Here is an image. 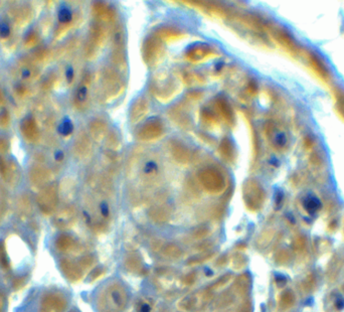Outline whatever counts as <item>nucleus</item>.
Returning a JSON list of instances; mask_svg holds the SVG:
<instances>
[{
  "label": "nucleus",
  "mask_w": 344,
  "mask_h": 312,
  "mask_svg": "<svg viewBox=\"0 0 344 312\" xmlns=\"http://www.w3.org/2000/svg\"><path fill=\"white\" fill-rule=\"evenodd\" d=\"M2 308H3V298L0 293V312H2Z\"/></svg>",
  "instance_id": "obj_44"
},
{
  "label": "nucleus",
  "mask_w": 344,
  "mask_h": 312,
  "mask_svg": "<svg viewBox=\"0 0 344 312\" xmlns=\"http://www.w3.org/2000/svg\"><path fill=\"white\" fill-rule=\"evenodd\" d=\"M251 288V277L249 274H241L233 283L232 290L238 296H244Z\"/></svg>",
  "instance_id": "obj_14"
},
{
  "label": "nucleus",
  "mask_w": 344,
  "mask_h": 312,
  "mask_svg": "<svg viewBox=\"0 0 344 312\" xmlns=\"http://www.w3.org/2000/svg\"><path fill=\"white\" fill-rule=\"evenodd\" d=\"M74 131V124L73 121H71L70 119L66 118L64 119L61 124L59 125V133L63 136V137H69Z\"/></svg>",
  "instance_id": "obj_22"
},
{
  "label": "nucleus",
  "mask_w": 344,
  "mask_h": 312,
  "mask_svg": "<svg viewBox=\"0 0 344 312\" xmlns=\"http://www.w3.org/2000/svg\"><path fill=\"white\" fill-rule=\"evenodd\" d=\"M60 267L65 277L70 282L75 283V282H79L83 278V275H84L83 269L81 268L79 264L74 263V261L70 260V259H62L60 262Z\"/></svg>",
  "instance_id": "obj_9"
},
{
  "label": "nucleus",
  "mask_w": 344,
  "mask_h": 312,
  "mask_svg": "<svg viewBox=\"0 0 344 312\" xmlns=\"http://www.w3.org/2000/svg\"><path fill=\"white\" fill-rule=\"evenodd\" d=\"M139 312H150V306L148 304H143Z\"/></svg>",
  "instance_id": "obj_42"
},
{
  "label": "nucleus",
  "mask_w": 344,
  "mask_h": 312,
  "mask_svg": "<svg viewBox=\"0 0 344 312\" xmlns=\"http://www.w3.org/2000/svg\"><path fill=\"white\" fill-rule=\"evenodd\" d=\"M127 304L128 294L120 283H110L99 292L97 298L99 312H122Z\"/></svg>",
  "instance_id": "obj_1"
},
{
  "label": "nucleus",
  "mask_w": 344,
  "mask_h": 312,
  "mask_svg": "<svg viewBox=\"0 0 344 312\" xmlns=\"http://www.w3.org/2000/svg\"><path fill=\"white\" fill-rule=\"evenodd\" d=\"M51 178L50 171L43 165H34L29 170V180L35 187H45Z\"/></svg>",
  "instance_id": "obj_10"
},
{
  "label": "nucleus",
  "mask_w": 344,
  "mask_h": 312,
  "mask_svg": "<svg viewBox=\"0 0 344 312\" xmlns=\"http://www.w3.org/2000/svg\"><path fill=\"white\" fill-rule=\"evenodd\" d=\"M162 133V125L159 121H150L141 131V135L144 139H154Z\"/></svg>",
  "instance_id": "obj_15"
},
{
  "label": "nucleus",
  "mask_w": 344,
  "mask_h": 312,
  "mask_svg": "<svg viewBox=\"0 0 344 312\" xmlns=\"http://www.w3.org/2000/svg\"><path fill=\"white\" fill-rule=\"evenodd\" d=\"M74 79V69L72 67L68 68L67 70V80L69 81V83H71Z\"/></svg>",
  "instance_id": "obj_40"
},
{
  "label": "nucleus",
  "mask_w": 344,
  "mask_h": 312,
  "mask_svg": "<svg viewBox=\"0 0 344 312\" xmlns=\"http://www.w3.org/2000/svg\"><path fill=\"white\" fill-rule=\"evenodd\" d=\"M139 106L140 107H138V104L136 102L133 107V113L131 114L133 117V120L141 119V117L144 116L147 111V104L143 100H139Z\"/></svg>",
  "instance_id": "obj_23"
},
{
  "label": "nucleus",
  "mask_w": 344,
  "mask_h": 312,
  "mask_svg": "<svg viewBox=\"0 0 344 312\" xmlns=\"http://www.w3.org/2000/svg\"><path fill=\"white\" fill-rule=\"evenodd\" d=\"M233 279V275L230 274V273H226L224 274L223 276H221L220 279H218L212 286H211V289L209 290H214V291H218V290H221L223 287L226 286Z\"/></svg>",
  "instance_id": "obj_24"
},
{
  "label": "nucleus",
  "mask_w": 344,
  "mask_h": 312,
  "mask_svg": "<svg viewBox=\"0 0 344 312\" xmlns=\"http://www.w3.org/2000/svg\"><path fill=\"white\" fill-rule=\"evenodd\" d=\"M232 268L235 270H241L242 268L245 267L246 265V259L243 255L241 254H236L233 258H232V262H231Z\"/></svg>",
  "instance_id": "obj_29"
},
{
  "label": "nucleus",
  "mask_w": 344,
  "mask_h": 312,
  "mask_svg": "<svg viewBox=\"0 0 344 312\" xmlns=\"http://www.w3.org/2000/svg\"><path fill=\"white\" fill-rule=\"evenodd\" d=\"M41 56H44V49L41 50ZM37 59H40V52H37ZM41 60H43V57H41Z\"/></svg>",
  "instance_id": "obj_45"
},
{
  "label": "nucleus",
  "mask_w": 344,
  "mask_h": 312,
  "mask_svg": "<svg viewBox=\"0 0 344 312\" xmlns=\"http://www.w3.org/2000/svg\"><path fill=\"white\" fill-rule=\"evenodd\" d=\"M103 274H104V269H103L102 267L95 268V269L92 271V273H91V280H92V281L97 280V279L100 278Z\"/></svg>",
  "instance_id": "obj_37"
},
{
  "label": "nucleus",
  "mask_w": 344,
  "mask_h": 312,
  "mask_svg": "<svg viewBox=\"0 0 344 312\" xmlns=\"http://www.w3.org/2000/svg\"><path fill=\"white\" fill-rule=\"evenodd\" d=\"M237 312H252V305L250 302H245L242 304Z\"/></svg>",
  "instance_id": "obj_39"
},
{
  "label": "nucleus",
  "mask_w": 344,
  "mask_h": 312,
  "mask_svg": "<svg viewBox=\"0 0 344 312\" xmlns=\"http://www.w3.org/2000/svg\"><path fill=\"white\" fill-rule=\"evenodd\" d=\"M68 306L66 296L56 291L47 293L41 301L39 312H64Z\"/></svg>",
  "instance_id": "obj_5"
},
{
  "label": "nucleus",
  "mask_w": 344,
  "mask_h": 312,
  "mask_svg": "<svg viewBox=\"0 0 344 312\" xmlns=\"http://www.w3.org/2000/svg\"><path fill=\"white\" fill-rule=\"evenodd\" d=\"M234 297L231 293H223L215 301V307L218 309L228 307L233 304Z\"/></svg>",
  "instance_id": "obj_21"
},
{
  "label": "nucleus",
  "mask_w": 344,
  "mask_h": 312,
  "mask_svg": "<svg viewBox=\"0 0 344 312\" xmlns=\"http://www.w3.org/2000/svg\"><path fill=\"white\" fill-rule=\"evenodd\" d=\"M77 209L73 206L62 208L54 217L53 224L61 230H67L74 226L77 222Z\"/></svg>",
  "instance_id": "obj_6"
},
{
  "label": "nucleus",
  "mask_w": 344,
  "mask_h": 312,
  "mask_svg": "<svg viewBox=\"0 0 344 312\" xmlns=\"http://www.w3.org/2000/svg\"><path fill=\"white\" fill-rule=\"evenodd\" d=\"M161 251L166 258L171 260H177L183 255L182 249L174 243H166L165 245H163Z\"/></svg>",
  "instance_id": "obj_17"
},
{
  "label": "nucleus",
  "mask_w": 344,
  "mask_h": 312,
  "mask_svg": "<svg viewBox=\"0 0 344 312\" xmlns=\"http://www.w3.org/2000/svg\"><path fill=\"white\" fill-rule=\"evenodd\" d=\"M99 208H100V212L102 215L103 218H109L110 216V208H109V206L106 202H103L100 206H99Z\"/></svg>",
  "instance_id": "obj_36"
},
{
  "label": "nucleus",
  "mask_w": 344,
  "mask_h": 312,
  "mask_svg": "<svg viewBox=\"0 0 344 312\" xmlns=\"http://www.w3.org/2000/svg\"><path fill=\"white\" fill-rule=\"evenodd\" d=\"M58 20L61 26H69L73 21V11L67 6H63L58 13Z\"/></svg>",
  "instance_id": "obj_20"
},
{
  "label": "nucleus",
  "mask_w": 344,
  "mask_h": 312,
  "mask_svg": "<svg viewBox=\"0 0 344 312\" xmlns=\"http://www.w3.org/2000/svg\"><path fill=\"white\" fill-rule=\"evenodd\" d=\"M149 217L155 223L161 224V223H165L166 221L169 220L170 212H169L168 209H166L163 207H155V208L150 209Z\"/></svg>",
  "instance_id": "obj_18"
},
{
  "label": "nucleus",
  "mask_w": 344,
  "mask_h": 312,
  "mask_svg": "<svg viewBox=\"0 0 344 312\" xmlns=\"http://www.w3.org/2000/svg\"><path fill=\"white\" fill-rule=\"evenodd\" d=\"M21 132L25 140L29 142H35L39 140L41 132L39 124L33 116L29 115L23 119L21 123Z\"/></svg>",
  "instance_id": "obj_8"
},
{
  "label": "nucleus",
  "mask_w": 344,
  "mask_h": 312,
  "mask_svg": "<svg viewBox=\"0 0 344 312\" xmlns=\"http://www.w3.org/2000/svg\"><path fill=\"white\" fill-rule=\"evenodd\" d=\"M88 84H89V80H88V76H86V78L82 81V83L79 85L78 90L75 92L74 95V104L77 105V107L81 108L83 107L87 99H88Z\"/></svg>",
  "instance_id": "obj_16"
},
{
  "label": "nucleus",
  "mask_w": 344,
  "mask_h": 312,
  "mask_svg": "<svg viewBox=\"0 0 344 312\" xmlns=\"http://www.w3.org/2000/svg\"><path fill=\"white\" fill-rule=\"evenodd\" d=\"M39 33L34 30H30L26 35H25V44L27 48H32L39 43Z\"/></svg>",
  "instance_id": "obj_27"
},
{
  "label": "nucleus",
  "mask_w": 344,
  "mask_h": 312,
  "mask_svg": "<svg viewBox=\"0 0 344 312\" xmlns=\"http://www.w3.org/2000/svg\"><path fill=\"white\" fill-rule=\"evenodd\" d=\"M25 284V279L24 278H17L14 280V288L15 289H18L22 286H24Z\"/></svg>",
  "instance_id": "obj_41"
},
{
  "label": "nucleus",
  "mask_w": 344,
  "mask_h": 312,
  "mask_svg": "<svg viewBox=\"0 0 344 312\" xmlns=\"http://www.w3.org/2000/svg\"><path fill=\"white\" fill-rule=\"evenodd\" d=\"M36 203L40 210L44 215L49 216L53 213L59 203V192L56 185L51 183L43 187L37 194Z\"/></svg>",
  "instance_id": "obj_3"
},
{
  "label": "nucleus",
  "mask_w": 344,
  "mask_h": 312,
  "mask_svg": "<svg viewBox=\"0 0 344 312\" xmlns=\"http://www.w3.org/2000/svg\"><path fill=\"white\" fill-rule=\"evenodd\" d=\"M125 268L132 274L135 275H144L146 273V269L140 260V258L136 255H131L127 257L124 262Z\"/></svg>",
  "instance_id": "obj_13"
},
{
  "label": "nucleus",
  "mask_w": 344,
  "mask_h": 312,
  "mask_svg": "<svg viewBox=\"0 0 344 312\" xmlns=\"http://www.w3.org/2000/svg\"><path fill=\"white\" fill-rule=\"evenodd\" d=\"M214 253L212 252H207L205 254H201V255H198V256H196L194 258H190L189 260L187 261V264L190 265V266H196V265H199L205 261L209 260L211 258L214 257Z\"/></svg>",
  "instance_id": "obj_26"
},
{
  "label": "nucleus",
  "mask_w": 344,
  "mask_h": 312,
  "mask_svg": "<svg viewBox=\"0 0 344 312\" xmlns=\"http://www.w3.org/2000/svg\"><path fill=\"white\" fill-rule=\"evenodd\" d=\"M197 279V273H196V272H192V273L186 274V275L182 278V282H183V284H185V285H193V284L196 283Z\"/></svg>",
  "instance_id": "obj_33"
},
{
  "label": "nucleus",
  "mask_w": 344,
  "mask_h": 312,
  "mask_svg": "<svg viewBox=\"0 0 344 312\" xmlns=\"http://www.w3.org/2000/svg\"><path fill=\"white\" fill-rule=\"evenodd\" d=\"M199 181L202 186L212 193L221 192L224 188V179L217 169L207 168L199 173Z\"/></svg>",
  "instance_id": "obj_4"
},
{
  "label": "nucleus",
  "mask_w": 344,
  "mask_h": 312,
  "mask_svg": "<svg viewBox=\"0 0 344 312\" xmlns=\"http://www.w3.org/2000/svg\"><path fill=\"white\" fill-rule=\"evenodd\" d=\"M55 247L61 253H72L78 247L74 238L70 235H60L55 240Z\"/></svg>",
  "instance_id": "obj_12"
},
{
  "label": "nucleus",
  "mask_w": 344,
  "mask_h": 312,
  "mask_svg": "<svg viewBox=\"0 0 344 312\" xmlns=\"http://www.w3.org/2000/svg\"><path fill=\"white\" fill-rule=\"evenodd\" d=\"M5 104V97H4V94L2 92V90L0 89V105Z\"/></svg>",
  "instance_id": "obj_43"
},
{
  "label": "nucleus",
  "mask_w": 344,
  "mask_h": 312,
  "mask_svg": "<svg viewBox=\"0 0 344 312\" xmlns=\"http://www.w3.org/2000/svg\"><path fill=\"white\" fill-rule=\"evenodd\" d=\"M14 92L18 95V96H25V94H26V88H25V86L24 85H22V84H20V85H17L15 88H14Z\"/></svg>",
  "instance_id": "obj_38"
},
{
  "label": "nucleus",
  "mask_w": 344,
  "mask_h": 312,
  "mask_svg": "<svg viewBox=\"0 0 344 312\" xmlns=\"http://www.w3.org/2000/svg\"><path fill=\"white\" fill-rule=\"evenodd\" d=\"M2 206H3V204H2V202H1V200H0V213H1V211H2Z\"/></svg>",
  "instance_id": "obj_46"
},
{
  "label": "nucleus",
  "mask_w": 344,
  "mask_h": 312,
  "mask_svg": "<svg viewBox=\"0 0 344 312\" xmlns=\"http://www.w3.org/2000/svg\"><path fill=\"white\" fill-rule=\"evenodd\" d=\"M273 141L274 144L278 147H283L286 145L287 143V136L285 135L284 132L282 131H277L274 133L273 135Z\"/></svg>",
  "instance_id": "obj_28"
},
{
  "label": "nucleus",
  "mask_w": 344,
  "mask_h": 312,
  "mask_svg": "<svg viewBox=\"0 0 344 312\" xmlns=\"http://www.w3.org/2000/svg\"><path fill=\"white\" fill-rule=\"evenodd\" d=\"M208 235H209V230L206 227H199V228H197V229H196L194 231L193 237L196 238V239L200 240V239H203V238L207 237Z\"/></svg>",
  "instance_id": "obj_32"
},
{
  "label": "nucleus",
  "mask_w": 344,
  "mask_h": 312,
  "mask_svg": "<svg viewBox=\"0 0 344 312\" xmlns=\"http://www.w3.org/2000/svg\"><path fill=\"white\" fill-rule=\"evenodd\" d=\"M0 176L9 184H16L20 179V172L16 165L0 156Z\"/></svg>",
  "instance_id": "obj_11"
},
{
  "label": "nucleus",
  "mask_w": 344,
  "mask_h": 312,
  "mask_svg": "<svg viewBox=\"0 0 344 312\" xmlns=\"http://www.w3.org/2000/svg\"><path fill=\"white\" fill-rule=\"evenodd\" d=\"M10 124V114L7 109L0 111V127L6 128Z\"/></svg>",
  "instance_id": "obj_31"
},
{
  "label": "nucleus",
  "mask_w": 344,
  "mask_h": 312,
  "mask_svg": "<svg viewBox=\"0 0 344 312\" xmlns=\"http://www.w3.org/2000/svg\"><path fill=\"white\" fill-rule=\"evenodd\" d=\"M11 34V27L5 20H0V37L6 40Z\"/></svg>",
  "instance_id": "obj_30"
},
{
  "label": "nucleus",
  "mask_w": 344,
  "mask_h": 312,
  "mask_svg": "<svg viewBox=\"0 0 344 312\" xmlns=\"http://www.w3.org/2000/svg\"><path fill=\"white\" fill-rule=\"evenodd\" d=\"M0 268L5 271L10 270V264L6 253V247L3 242H0Z\"/></svg>",
  "instance_id": "obj_25"
},
{
  "label": "nucleus",
  "mask_w": 344,
  "mask_h": 312,
  "mask_svg": "<svg viewBox=\"0 0 344 312\" xmlns=\"http://www.w3.org/2000/svg\"><path fill=\"white\" fill-rule=\"evenodd\" d=\"M73 312H74V311H73Z\"/></svg>",
  "instance_id": "obj_47"
},
{
  "label": "nucleus",
  "mask_w": 344,
  "mask_h": 312,
  "mask_svg": "<svg viewBox=\"0 0 344 312\" xmlns=\"http://www.w3.org/2000/svg\"><path fill=\"white\" fill-rule=\"evenodd\" d=\"M94 264V258L92 256H86L82 260L80 261L79 265L82 269H88Z\"/></svg>",
  "instance_id": "obj_34"
},
{
  "label": "nucleus",
  "mask_w": 344,
  "mask_h": 312,
  "mask_svg": "<svg viewBox=\"0 0 344 312\" xmlns=\"http://www.w3.org/2000/svg\"><path fill=\"white\" fill-rule=\"evenodd\" d=\"M214 298V293L209 289L197 290L182 297L177 307L182 312H198L204 309Z\"/></svg>",
  "instance_id": "obj_2"
},
{
  "label": "nucleus",
  "mask_w": 344,
  "mask_h": 312,
  "mask_svg": "<svg viewBox=\"0 0 344 312\" xmlns=\"http://www.w3.org/2000/svg\"><path fill=\"white\" fill-rule=\"evenodd\" d=\"M244 202L250 209L259 208L262 202V194L259 185L255 182H246L243 188Z\"/></svg>",
  "instance_id": "obj_7"
},
{
  "label": "nucleus",
  "mask_w": 344,
  "mask_h": 312,
  "mask_svg": "<svg viewBox=\"0 0 344 312\" xmlns=\"http://www.w3.org/2000/svg\"><path fill=\"white\" fill-rule=\"evenodd\" d=\"M303 206L308 213L314 215L321 208V202L314 194H308L303 201Z\"/></svg>",
  "instance_id": "obj_19"
},
{
  "label": "nucleus",
  "mask_w": 344,
  "mask_h": 312,
  "mask_svg": "<svg viewBox=\"0 0 344 312\" xmlns=\"http://www.w3.org/2000/svg\"><path fill=\"white\" fill-rule=\"evenodd\" d=\"M8 148H9L8 140L5 137L0 136V155L5 154L8 151Z\"/></svg>",
  "instance_id": "obj_35"
}]
</instances>
